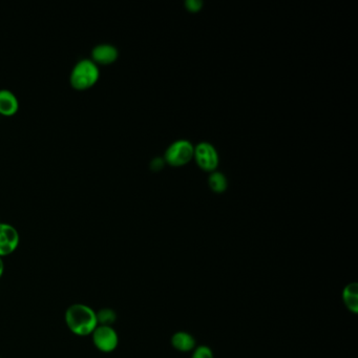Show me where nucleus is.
<instances>
[{"instance_id":"f257e3e1","label":"nucleus","mask_w":358,"mask_h":358,"mask_svg":"<svg viewBox=\"0 0 358 358\" xmlns=\"http://www.w3.org/2000/svg\"><path fill=\"white\" fill-rule=\"evenodd\" d=\"M65 324L77 336L92 335L98 327L97 313L84 304H74L67 308L64 314Z\"/></svg>"},{"instance_id":"f03ea898","label":"nucleus","mask_w":358,"mask_h":358,"mask_svg":"<svg viewBox=\"0 0 358 358\" xmlns=\"http://www.w3.org/2000/svg\"><path fill=\"white\" fill-rule=\"evenodd\" d=\"M100 77V70L96 62L91 58L77 61L71 72L70 82L76 90H86L96 84Z\"/></svg>"},{"instance_id":"7ed1b4c3","label":"nucleus","mask_w":358,"mask_h":358,"mask_svg":"<svg viewBox=\"0 0 358 358\" xmlns=\"http://www.w3.org/2000/svg\"><path fill=\"white\" fill-rule=\"evenodd\" d=\"M193 150L195 145L189 140H176L166 148L163 159L170 166L180 167L193 159Z\"/></svg>"},{"instance_id":"20e7f679","label":"nucleus","mask_w":358,"mask_h":358,"mask_svg":"<svg viewBox=\"0 0 358 358\" xmlns=\"http://www.w3.org/2000/svg\"><path fill=\"white\" fill-rule=\"evenodd\" d=\"M193 159L201 169L208 173L215 171L219 163V152L209 142H200L195 146Z\"/></svg>"},{"instance_id":"39448f33","label":"nucleus","mask_w":358,"mask_h":358,"mask_svg":"<svg viewBox=\"0 0 358 358\" xmlns=\"http://www.w3.org/2000/svg\"><path fill=\"white\" fill-rule=\"evenodd\" d=\"M92 336L95 347L104 353H110L118 347L119 336L112 326H98Z\"/></svg>"},{"instance_id":"423d86ee","label":"nucleus","mask_w":358,"mask_h":358,"mask_svg":"<svg viewBox=\"0 0 358 358\" xmlns=\"http://www.w3.org/2000/svg\"><path fill=\"white\" fill-rule=\"evenodd\" d=\"M21 235L15 227L8 223H0V258L12 254L19 248Z\"/></svg>"},{"instance_id":"0eeeda50","label":"nucleus","mask_w":358,"mask_h":358,"mask_svg":"<svg viewBox=\"0 0 358 358\" xmlns=\"http://www.w3.org/2000/svg\"><path fill=\"white\" fill-rule=\"evenodd\" d=\"M119 51L110 43H99L92 49V60L101 64H110L118 59Z\"/></svg>"},{"instance_id":"6e6552de","label":"nucleus","mask_w":358,"mask_h":358,"mask_svg":"<svg viewBox=\"0 0 358 358\" xmlns=\"http://www.w3.org/2000/svg\"><path fill=\"white\" fill-rule=\"evenodd\" d=\"M19 108V101L17 96L12 91L0 90V114L12 116L16 114Z\"/></svg>"},{"instance_id":"1a4fd4ad","label":"nucleus","mask_w":358,"mask_h":358,"mask_svg":"<svg viewBox=\"0 0 358 358\" xmlns=\"http://www.w3.org/2000/svg\"><path fill=\"white\" fill-rule=\"evenodd\" d=\"M174 348L180 352H191L195 348V339L187 332H177L171 338Z\"/></svg>"},{"instance_id":"9d476101","label":"nucleus","mask_w":358,"mask_h":358,"mask_svg":"<svg viewBox=\"0 0 358 358\" xmlns=\"http://www.w3.org/2000/svg\"><path fill=\"white\" fill-rule=\"evenodd\" d=\"M343 300L346 307L353 313L358 311V287L356 283L347 285L343 291Z\"/></svg>"},{"instance_id":"9b49d317","label":"nucleus","mask_w":358,"mask_h":358,"mask_svg":"<svg viewBox=\"0 0 358 358\" xmlns=\"http://www.w3.org/2000/svg\"><path fill=\"white\" fill-rule=\"evenodd\" d=\"M208 184L213 193H223L226 191L227 187H228V180H227L224 174L215 170L209 176Z\"/></svg>"},{"instance_id":"f8f14e48","label":"nucleus","mask_w":358,"mask_h":358,"mask_svg":"<svg viewBox=\"0 0 358 358\" xmlns=\"http://www.w3.org/2000/svg\"><path fill=\"white\" fill-rule=\"evenodd\" d=\"M116 313L112 309H104L97 313L98 326H112L116 320Z\"/></svg>"},{"instance_id":"ddd939ff","label":"nucleus","mask_w":358,"mask_h":358,"mask_svg":"<svg viewBox=\"0 0 358 358\" xmlns=\"http://www.w3.org/2000/svg\"><path fill=\"white\" fill-rule=\"evenodd\" d=\"M191 358H215L213 357V351L211 348L207 346H200L195 348L193 351V357Z\"/></svg>"},{"instance_id":"4468645a","label":"nucleus","mask_w":358,"mask_h":358,"mask_svg":"<svg viewBox=\"0 0 358 358\" xmlns=\"http://www.w3.org/2000/svg\"><path fill=\"white\" fill-rule=\"evenodd\" d=\"M185 7L189 12L197 13L203 8V1L202 0H186Z\"/></svg>"},{"instance_id":"2eb2a0df","label":"nucleus","mask_w":358,"mask_h":358,"mask_svg":"<svg viewBox=\"0 0 358 358\" xmlns=\"http://www.w3.org/2000/svg\"><path fill=\"white\" fill-rule=\"evenodd\" d=\"M164 164H165V161H164L163 158H156V159L152 160L150 167L152 170L157 171V170H161L163 168Z\"/></svg>"},{"instance_id":"dca6fc26","label":"nucleus","mask_w":358,"mask_h":358,"mask_svg":"<svg viewBox=\"0 0 358 358\" xmlns=\"http://www.w3.org/2000/svg\"><path fill=\"white\" fill-rule=\"evenodd\" d=\"M3 272H5V264L3 258H0V278H3Z\"/></svg>"}]
</instances>
